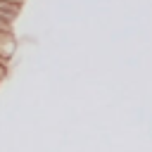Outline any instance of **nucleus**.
<instances>
[{"label":"nucleus","instance_id":"obj_1","mask_svg":"<svg viewBox=\"0 0 152 152\" xmlns=\"http://www.w3.org/2000/svg\"><path fill=\"white\" fill-rule=\"evenodd\" d=\"M17 48H19V38L14 33H0V62L10 66L12 57L17 55Z\"/></svg>","mask_w":152,"mask_h":152},{"label":"nucleus","instance_id":"obj_2","mask_svg":"<svg viewBox=\"0 0 152 152\" xmlns=\"http://www.w3.org/2000/svg\"><path fill=\"white\" fill-rule=\"evenodd\" d=\"M7 74H10V66L0 62V81H5V78H7Z\"/></svg>","mask_w":152,"mask_h":152}]
</instances>
